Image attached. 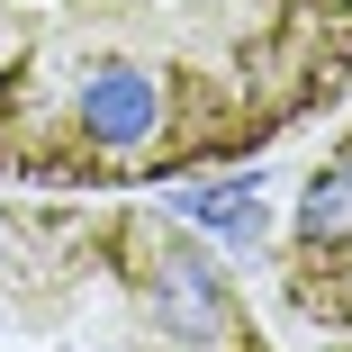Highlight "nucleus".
Wrapping results in <instances>:
<instances>
[{
  "mask_svg": "<svg viewBox=\"0 0 352 352\" xmlns=\"http://www.w3.org/2000/svg\"><path fill=\"white\" fill-rule=\"evenodd\" d=\"M298 253H352V145L325 154V172L298 199Z\"/></svg>",
  "mask_w": 352,
  "mask_h": 352,
  "instance_id": "1",
  "label": "nucleus"
},
{
  "mask_svg": "<svg viewBox=\"0 0 352 352\" xmlns=\"http://www.w3.org/2000/svg\"><path fill=\"white\" fill-rule=\"evenodd\" d=\"M181 217L208 226V235H226V244H253V235H262V181H253V172H244V181H208V190L181 199Z\"/></svg>",
  "mask_w": 352,
  "mask_h": 352,
  "instance_id": "2",
  "label": "nucleus"
}]
</instances>
